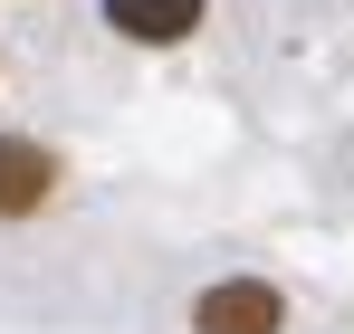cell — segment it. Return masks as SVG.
Wrapping results in <instances>:
<instances>
[{
    "mask_svg": "<svg viewBox=\"0 0 354 334\" xmlns=\"http://www.w3.org/2000/svg\"><path fill=\"white\" fill-rule=\"evenodd\" d=\"M288 325V306H278V286L259 277H221L201 286V306H192V334H278Z\"/></svg>",
    "mask_w": 354,
    "mask_h": 334,
    "instance_id": "cell-1",
    "label": "cell"
},
{
    "mask_svg": "<svg viewBox=\"0 0 354 334\" xmlns=\"http://www.w3.org/2000/svg\"><path fill=\"white\" fill-rule=\"evenodd\" d=\"M106 29H124L134 48H182L201 29V0H106Z\"/></svg>",
    "mask_w": 354,
    "mask_h": 334,
    "instance_id": "cell-2",
    "label": "cell"
},
{
    "mask_svg": "<svg viewBox=\"0 0 354 334\" xmlns=\"http://www.w3.org/2000/svg\"><path fill=\"white\" fill-rule=\"evenodd\" d=\"M48 191H58V153H39V144H0V220L48 210Z\"/></svg>",
    "mask_w": 354,
    "mask_h": 334,
    "instance_id": "cell-3",
    "label": "cell"
}]
</instances>
